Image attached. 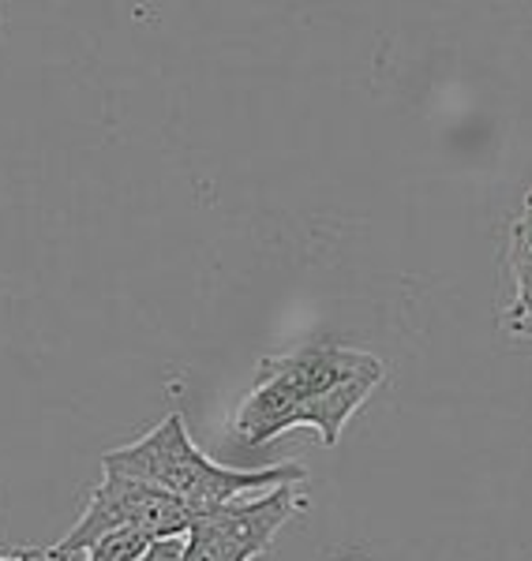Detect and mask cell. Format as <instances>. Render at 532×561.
<instances>
[{
  "label": "cell",
  "instance_id": "cell-5",
  "mask_svg": "<svg viewBox=\"0 0 532 561\" xmlns=\"http://www.w3.org/2000/svg\"><path fill=\"white\" fill-rule=\"evenodd\" d=\"M502 280L510 285V300L499 307V330L532 341V192L507 221Z\"/></svg>",
  "mask_w": 532,
  "mask_h": 561
},
{
  "label": "cell",
  "instance_id": "cell-2",
  "mask_svg": "<svg viewBox=\"0 0 532 561\" xmlns=\"http://www.w3.org/2000/svg\"><path fill=\"white\" fill-rule=\"evenodd\" d=\"M102 472L110 476H128L139 483H150L158 491L180 497L188 510L211 513L218 505L240 502L248 494H267L274 486L285 483H304L308 472L293 460L282 465H263V468H229L218 465L203 454L188 434L184 412H169L155 431H147L143 438L116 446L102 457Z\"/></svg>",
  "mask_w": 532,
  "mask_h": 561
},
{
  "label": "cell",
  "instance_id": "cell-3",
  "mask_svg": "<svg viewBox=\"0 0 532 561\" xmlns=\"http://www.w3.org/2000/svg\"><path fill=\"white\" fill-rule=\"evenodd\" d=\"M200 513L188 510L180 497L158 491L150 483L128 476H110L90 491V502L83 517L71 524V531L53 547H38L42 558L60 561L71 554H87L98 539L113 536V531H143L147 539H184L188 528L195 524Z\"/></svg>",
  "mask_w": 532,
  "mask_h": 561
},
{
  "label": "cell",
  "instance_id": "cell-7",
  "mask_svg": "<svg viewBox=\"0 0 532 561\" xmlns=\"http://www.w3.org/2000/svg\"><path fill=\"white\" fill-rule=\"evenodd\" d=\"M150 542L155 539H147L143 531H113V536L98 539L83 561H139L150 550Z\"/></svg>",
  "mask_w": 532,
  "mask_h": 561
},
{
  "label": "cell",
  "instance_id": "cell-8",
  "mask_svg": "<svg viewBox=\"0 0 532 561\" xmlns=\"http://www.w3.org/2000/svg\"><path fill=\"white\" fill-rule=\"evenodd\" d=\"M139 561H184V539H158Z\"/></svg>",
  "mask_w": 532,
  "mask_h": 561
},
{
  "label": "cell",
  "instance_id": "cell-1",
  "mask_svg": "<svg viewBox=\"0 0 532 561\" xmlns=\"http://www.w3.org/2000/svg\"><path fill=\"white\" fill-rule=\"evenodd\" d=\"M386 382V364L364 348L312 341L285 356H267L251 375L248 393L233 412L229 434L237 446L259 449L293 427H312L327 449Z\"/></svg>",
  "mask_w": 532,
  "mask_h": 561
},
{
  "label": "cell",
  "instance_id": "cell-4",
  "mask_svg": "<svg viewBox=\"0 0 532 561\" xmlns=\"http://www.w3.org/2000/svg\"><path fill=\"white\" fill-rule=\"evenodd\" d=\"M296 486L301 483H285V486H274V491L259 494V497H240V502L218 505V510H211V513H200V520L256 561L274 550L278 531L308 505Z\"/></svg>",
  "mask_w": 532,
  "mask_h": 561
},
{
  "label": "cell",
  "instance_id": "cell-9",
  "mask_svg": "<svg viewBox=\"0 0 532 561\" xmlns=\"http://www.w3.org/2000/svg\"><path fill=\"white\" fill-rule=\"evenodd\" d=\"M353 561H356V558H353Z\"/></svg>",
  "mask_w": 532,
  "mask_h": 561
},
{
  "label": "cell",
  "instance_id": "cell-6",
  "mask_svg": "<svg viewBox=\"0 0 532 561\" xmlns=\"http://www.w3.org/2000/svg\"><path fill=\"white\" fill-rule=\"evenodd\" d=\"M184 561H251V558L195 517V524L184 536Z\"/></svg>",
  "mask_w": 532,
  "mask_h": 561
}]
</instances>
